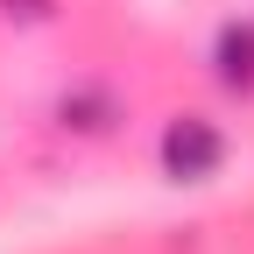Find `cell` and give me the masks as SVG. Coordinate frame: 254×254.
Wrapping results in <instances>:
<instances>
[{"instance_id":"3","label":"cell","mask_w":254,"mask_h":254,"mask_svg":"<svg viewBox=\"0 0 254 254\" xmlns=\"http://www.w3.org/2000/svg\"><path fill=\"white\" fill-rule=\"evenodd\" d=\"M57 7V0H0V14H7V21H43Z\"/></svg>"},{"instance_id":"2","label":"cell","mask_w":254,"mask_h":254,"mask_svg":"<svg viewBox=\"0 0 254 254\" xmlns=\"http://www.w3.org/2000/svg\"><path fill=\"white\" fill-rule=\"evenodd\" d=\"M212 64H219V85L226 92H254V21H226L219 28Z\"/></svg>"},{"instance_id":"1","label":"cell","mask_w":254,"mask_h":254,"mask_svg":"<svg viewBox=\"0 0 254 254\" xmlns=\"http://www.w3.org/2000/svg\"><path fill=\"white\" fill-rule=\"evenodd\" d=\"M219 163H226V141H219L212 120H198V113L170 120V134H163V170H170V177L198 184V177H212Z\"/></svg>"}]
</instances>
